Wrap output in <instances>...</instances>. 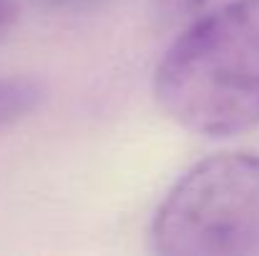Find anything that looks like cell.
I'll use <instances>...</instances> for the list:
<instances>
[{
	"label": "cell",
	"mask_w": 259,
	"mask_h": 256,
	"mask_svg": "<svg viewBox=\"0 0 259 256\" xmlns=\"http://www.w3.org/2000/svg\"><path fill=\"white\" fill-rule=\"evenodd\" d=\"M15 23H18V5L13 0H0V40L10 35Z\"/></svg>",
	"instance_id": "5"
},
{
	"label": "cell",
	"mask_w": 259,
	"mask_h": 256,
	"mask_svg": "<svg viewBox=\"0 0 259 256\" xmlns=\"http://www.w3.org/2000/svg\"><path fill=\"white\" fill-rule=\"evenodd\" d=\"M51 10H91L106 0H43Z\"/></svg>",
	"instance_id": "6"
},
{
	"label": "cell",
	"mask_w": 259,
	"mask_h": 256,
	"mask_svg": "<svg viewBox=\"0 0 259 256\" xmlns=\"http://www.w3.org/2000/svg\"><path fill=\"white\" fill-rule=\"evenodd\" d=\"M151 246L164 256H259V156L217 153L161 201Z\"/></svg>",
	"instance_id": "2"
},
{
	"label": "cell",
	"mask_w": 259,
	"mask_h": 256,
	"mask_svg": "<svg viewBox=\"0 0 259 256\" xmlns=\"http://www.w3.org/2000/svg\"><path fill=\"white\" fill-rule=\"evenodd\" d=\"M209 0H156V10L164 15V18H191L196 15L199 10H204Z\"/></svg>",
	"instance_id": "4"
},
{
	"label": "cell",
	"mask_w": 259,
	"mask_h": 256,
	"mask_svg": "<svg viewBox=\"0 0 259 256\" xmlns=\"http://www.w3.org/2000/svg\"><path fill=\"white\" fill-rule=\"evenodd\" d=\"M154 95L181 128L224 138L259 126V0L194 20L164 53Z\"/></svg>",
	"instance_id": "1"
},
{
	"label": "cell",
	"mask_w": 259,
	"mask_h": 256,
	"mask_svg": "<svg viewBox=\"0 0 259 256\" xmlns=\"http://www.w3.org/2000/svg\"><path fill=\"white\" fill-rule=\"evenodd\" d=\"M43 98V90L38 81L30 78H0V131L10 123L28 116L38 100Z\"/></svg>",
	"instance_id": "3"
}]
</instances>
